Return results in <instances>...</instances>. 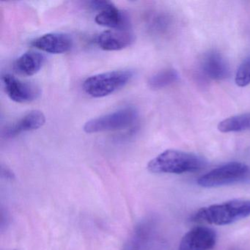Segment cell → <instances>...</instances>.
Masks as SVG:
<instances>
[{
  "instance_id": "obj_14",
  "label": "cell",
  "mask_w": 250,
  "mask_h": 250,
  "mask_svg": "<svg viewBox=\"0 0 250 250\" xmlns=\"http://www.w3.org/2000/svg\"><path fill=\"white\" fill-rule=\"evenodd\" d=\"M95 21L99 25L109 27L111 30H127L129 26L126 14L120 11L115 5L98 13Z\"/></svg>"
},
{
  "instance_id": "obj_4",
  "label": "cell",
  "mask_w": 250,
  "mask_h": 250,
  "mask_svg": "<svg viewBox=\"0 0 250 250\" xmlns=\"http://www.w3.org/2000/svg\"><path fill=\"white\" fill-rule=\"evenodd\" d=\"M250 174V167L245 164L229 162L202 175L197 184L205 188L222 187L241 182L247 179Z\"/></svg>"
},
{
  "instance_id": "obj_13",
  "label": "cell",
  "mask_w": 250,
  "mask_h": 250,
  "mask_svg": "<svg viewBox=\"0 0 250 250\" xmlns=\"http://www.w3.org/2000/svg\"><path fill=\"white\" fill-rule=\"evenodd\" d=\"M45 58L39 52H26L20 56L14 64V70L17 74L30 77L37 74L43 66Z\"/></svg>"
},
{
  "instance_id": "obj_12",
  "label": "cell",
  "mask_w": 250,
  "mask_h": 250,
  "mask_svg": "<svg viewBox=\"0 0 250 250\" xmlns=\"http://www.w3.org/2000/svg\"><path fill=\"white\" fill-rule=\"evenodd\" d=\"M45 122L46 117L42 111H31L12 125L6 127L4 130V136L8 138L17 137L21 133L39 129L44 125Z\"/></svg>"
},
{
  "instance_id": "obj_9",
  "label": "cell",
  "mask_w": 250,
  "mask_h": 250,
  "mask_svg": "<svg viewBox=\"0 0 250 250\" xmlns=\"http://www.w3.org/2000/svg\"><path fill=\"white\" fill-rule=\"evenodd\" d=\"M31 45L47 53L63 54L71 50L73 41L69 36L64 33H48L35 39Z\"/></svg>"
},
{
  "instance_id": "obj_10",
  "label": "cell",
  "mask_w": 250,
  "mask_h": 250,
  "mask_svg": "<svg viewBox=\"0 0 250 250\" xmlns=\"http://www.w3.org/2000/svg\"><path fill=\"white\" fill-rule=\"evenodd\" d=\"M134 42V36L128 30H108L101 33L96 43L104 51H119L128 47Z\"/></svg>"
},
{
  "instance_id": "obj_15",
  "label": "cell",
  "mask_w": 250,
  "mask_h": 250,
  "mask_svg": "<svg viewBox=\"0 0 250 250\" xmlns=\"http://www.w3.org/2000/svg\"><path fill=\"white\" fill-rule=\"evenodd\" d=\"M218 130L222 133L250 131V112L235 115L221 121L218 125Z\"/></svg>"
},
{
  "instance_id": "obj_16",
  "label": "cell",
  "mask_w": 250,
  "mask_h": 250,
  "mask_svg": "<svg viewBox=\"0 0 250 250\" xmlns=\"http://www.w3.org/2000/svg\"><path fill=\"white\" fill-rule=\"evenodd\" d=\"M178 78L179 75L175 70L167 68L152 76L147 84L153 90H160L176 83Z\"/></svg>"
},
{
  "instance_id": "obj_3",
  "label": "cell",
  "mask_w": 250,
  "mask_h": 250,
  "mask_svg": "<svg viewBox=\"0 0 250 250\" xmlns=\"http://www.w3.org/2000/svg\"><path fill=\"white\" fill-rule=\"evenodd\" d=\"M128 70L109 71L88 77L83 83V90L93 98H103L126 85L133 78Z\"/></svg>"
},
{
  "instance_id": "obj_17",
  "label": "cell",
  "mask_w": 250,
  "mask_h": 250,
  "mask_svg": "<svg viewBox=\"0 0 250 250\" xmlns=\"http://www.w3.org/2000/svg\"><path fill=\"white\" fill-rule=\"evenodd\" d=\"M237 86L244 87L250 84V56L243 61L237 70L235 77Z\"/></svg>"
},
{
  "instance_id": "obj_8",
  "label": "cell",
  "mask_w": 250,
  "mask_h": 250,
  "mask_svg": "<svg viewBox=\"0 0 250 250\" xmlns=\"http://www.w3.org/2000/svg\"><path fill=\"white\" fill-rule=\"evenodd\" d=\"M156 233V224L152 219L139 222L124 244L123 250H146Z\"/></svg>"
},
{
  "instance_id": "obj_2",
  "label": "cell",
  "mask_w": 250,
  "mask_h": 250,
  "mask_svg": "<svg viewBox=\"0 0 250 250\" xmlns=\"http://www.w3.org/2000/svg\"><path fill=\"white\" fill-rule=\"evenodd\" d=\"M250 216V200H234L202 208L193 215L195 222L226 225Z\"/></svg>"
},
{
  "instance_id": "obj_5",
  "label": "cell",
  "mask_w": 250,
  "mask_h": 250,
  "mask_svg": "<svg viewBox=\"0 0 250 250\" xmlns=\"http://www.w3.org/2000/svg\"><path fill=\"white\" fill-rule=\"evenodd\" d=\"M138 113L133 107H125L87 121L84 131L87 134L117 131L132 125Z\"/></svg>"
},
{
  "instance_id": "obj_11",
  "label": "cell",
  "mask_w": 250,
  "mask_h": 250,
  "mask_svg": "<svg viewBox=\"0 0 250 250\" xmlns=\"http://www.w3.org/2000/svg\"><path fill=\"white\" fill-rule=\"evenodd\" d=\"M201 69L206 77L210 80H223L229 74V68L227 61L221 54L210 52L203 57Z\"/></svg>"
},
{
  "instance_id": "obj_1",
  "label": "cell",
  "mask_w": 250,
  "mask_h": 250,
  "mask_svg": "<svg viewBox=\"0 0 250 250\" xmlns=\"http://www.w3.org/2000/svg\"><path fill=\"white\" fill-rule=\"evenodd\" d=\"M206 162L194 153L177 150H167L147 164L153 173L183 174L194 172L204 168Z\"/></svg>"
},
{
  "instance_id": "obj_18",
  "label": "cell",
  "mask_w": 250,
  "mask_h": 250,
  "mask_svg": "<svg viewBox=\"0 0 250 250\" xmlns=\"http://www.w3.org/2000/svg\"><path fill=\"white\" fill-rule=\"evenodd\" d=\"M151 25L156 31H165L169 27V19L163 15L156 16L152 21Z\"/></svg>"
},
{
  "instance_id": "obj_7",
  "label": "cell",
  "mask_w": 250,
  "mask_h": 250,
  "mask_svg": "<svg viewBox=\"0 0 250 250\" xmlns=\"http://www.w3.org/2000/svg\"><path fill=\"white\" fill-rule=\"evenodd\" d=\"M2 80L5 93L13 102L27 103L33 102L39 96V90L36 86L21 81L11 74L2 76Z\"/></svg>"
},
{
  "instance_id": "obj_6",
  "label": "cell",
  "mask_w": 250,
  "mask_h": 250,
  "mask_svg": "<svg viewBox=\"0 0 250 250\" xmlns=\"http://www.w3.org/2000/svg\"><path fill=\"white\" fill-rule=\"evenodd\" d=\"M216 242V233L207 227H196L184 235L178 250H210Z\"/></svg>"
},
{
  "instance_id": "obj_19",
  "label": "cell",
  "mask_w": 250,
  "mask_h": 250,
  "mask_svg": "<svg viewBox=\"0 0 250 250\" xmlns=\"http://www.w3.org/2000/svg\"><path fill=\"white\" fill-rule=\"evenodd\" d=\"M89 8L93 11H104L107 8H110L111 6L114 5L112 2L109 1H101V0H97V1H91L88 2Z\"/></svg>"
}]
</instances>
